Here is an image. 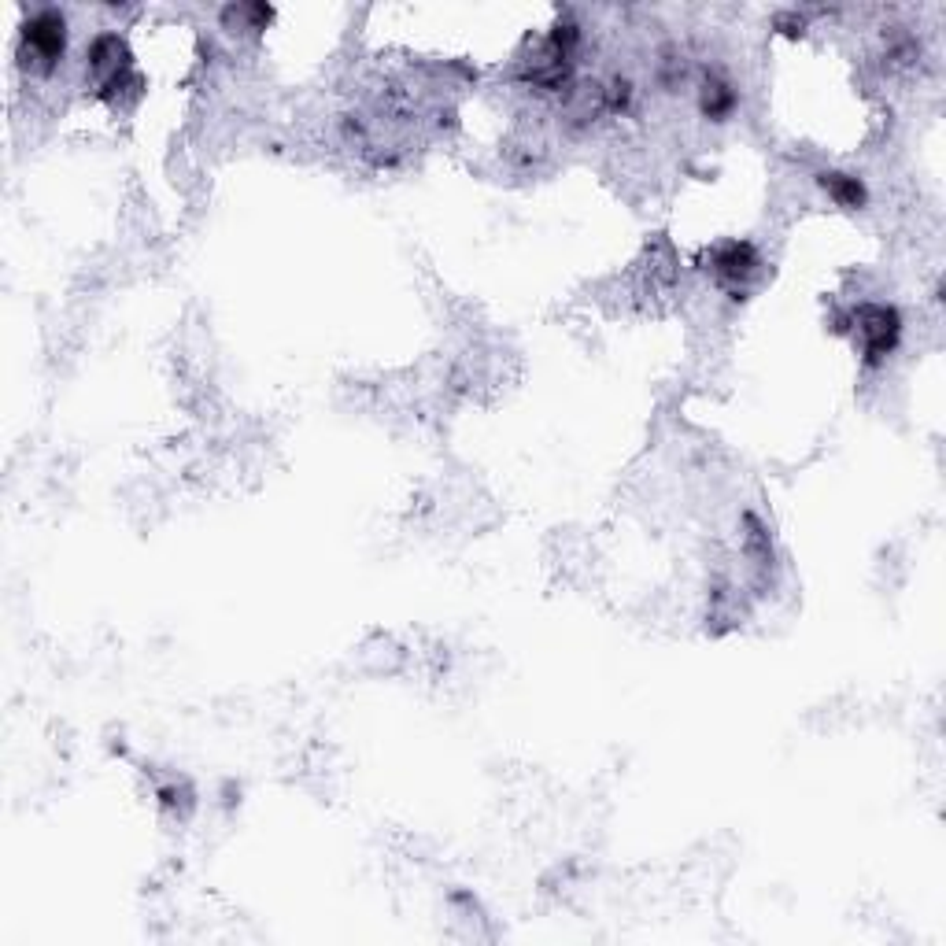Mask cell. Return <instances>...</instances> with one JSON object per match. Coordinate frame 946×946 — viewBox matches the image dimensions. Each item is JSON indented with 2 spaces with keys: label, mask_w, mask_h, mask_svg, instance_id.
Listing matches in <instances>:
<instances>
[{
  "label": "cell",
  "mask_w": 946,
  "mask_h": 946,
  "mask_svg": "<svg viewBox=\"0 0 946 946\" xmlns=\"http://www.w3.org/2000/svg\"><path fill=\"white\" fill-rule=\"evenodd\" d=\"M825 189L832 193V200L843 207H858L865 200V189L858 178H850V174H825Z\"/></svg>",
  "instance_id": "cell-2"
},
{
  "label": "cell",
  "mask_w": 946,
  "mask_h": 946,
  "mask_svg": "<svg viewBox=\"0 0 946 946\" xmlns=\"http://www.w3.org/2000/svg\"><path fill=\"white\" fill-rule=\"evenodd\" d=\"M63 19L60 15H37L34 23L26 26V45H30V52H34L37 60L45 63H56L63 56Z\"/></svg>",
  "instance_id": "cell-1"
}]
</instances>
